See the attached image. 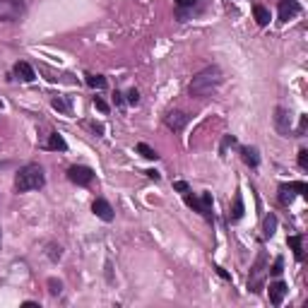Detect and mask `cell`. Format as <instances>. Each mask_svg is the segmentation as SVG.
<instances>
[{"mask_svg":"<svg viewBox=\"0 0 308 308\" xmlns=\"http://www.w3.org/2000/svg\"><path fill=\"white\" fill-rule=\"evenodd\" d=\"M219 84H222V70L212 65V68L200 70V73L193 77L191 84H188V94L195 97V99H205V97H209L212 91H217Z\"/></svg>","mask_w":308,"mask_h":308,"instance_id":"6da1fadb","label":"cell"},{"mask_svg":"<svg viewBox=\"0 0 308 308\" xmlns=\"http://www.w3.org/2000/svg\"><path fill=\"white\" fill-rule=\"evenodd\" d=\"M44 183H46V176H44V169L39 164L22 166L17 171V176H15V188H17V193L39 191V188H44Z\"/></svg>","mask_w":308,"mask_h":308,"instance_id":"7a4b0ae2","label":"cell"},{"mask_svg":"<svg viewBox=\"0 0 308 308\" xmlns=\"http://www.w3.org/2000/svg\"><path fill=\"white\" fill-rule=\"evenodd\" d=\"M267 267H270V260H267V253L260 251L258 258H255L253 267H251V274H248V289L253 294H260L265 289V277H267Z\"/></svg>","mask_w":308,"mask_h":308,"instance_id":"3957f363","label":"cell"},{"mask_svg":"<svg viewBox=\"0 0 308 308\" xmlns=\"http://www.w3.org/2000/svg\"><path fill=\"white\" fill-rule=\"evenodd\" d=\"M24 10V0H0V19L12 22L17 19Z\"/></svg>","mask_w":308,"mask_h":308,"instance_id":"277c9868","label":"cell"},{"mask_svg":"<svg viewBox=\"0 0 308 308\" xmlns=\"http://www.w3.org/2000/svg\"><path fill=\"white\" fill-rule=\"evenodd\" d=\"M188 205H191L193 209H198L202 217L212 219V195L209 193H202V195H188Z\"/></svg>","mask_w":308,"mask_h":308,"instance_id":"5b68a950","label":"cell"},{"mask_svg":"<svg viewBox=\"0 0 308 308\" xmlns=\"http://www.w3.org/2000/svg\"><path fill=\"white\" fill-rule=\"evenodd\" d=\"M296 193H301V195H308V186L306 183H284V186H280V202L282 205H291V200H294V195Z\"/></svg>","mask_w":308,"mask_h":308,"instance_id":"8992f818","label":"cell"},{"mask_svg":"<svg viewBox=\"0 0 308 308\" xmlns=\"http://www.w3.org/2000/svg\"><path fill=\"white\" fill-rule=\"evenodd\" d=\"M68 178L75 183V186H89L94 181V171L89 166H70L68 169Z\"/></svg>","mask_w":308,"mask_h":308,"instance_id":"52a82bcc","label":"cell"},{"mask_svg":"<svg viewBox=\"0 0 308 308\" xmlns=\"http://www.w3.org/2000/svg\"><path fill=\"white\" fill-rule=\"evenodd\" d=\"M274 128L280 130V135L289 137V133H291V118H289V111H287V109H277V111H274Z\"/></svg>","mask_w":308,"mask_h":308,"instance_id":"ba28073f","label":"cell"},{"mask_svg":"<svg viewBox=\"0 0 308 308\" xmlns=\"http://www.w3.org/2000/svg\"><path fill=\"white\" fill-rule=\"evenodd\" d=\"M299 3L296 0H282L280 3V22H289L291 17L299 15Z\"/></svg>","mask_w":308,"mask_h":308,"instance_id":"9c48e42d","label":"cell"},{"mask_svg":"<svg viewBox=\"0 0 308 308\" xmlns=\"http://www.w3.org/2000/svg\"><path fill=\"white\" fill-rule=\"evenodd\" d=\"M91 212L97 214L99 219H104V222H113V209H111V205L106 202L104 198L94 200V205H91Z\"/></svg>","mask_w":308,"mask_h":308,"instance_id":"30bf717a","label":"cell"},{"mask_svg":"<svg viewBox=\"0 0 308 308\" xmlns=\"http://www.w3.org/2000/svg\"><path fill=\"white\" fill-rule=\"evenodd\" d=\"M164 123H166V128H171V130H183L186 128V123H188V116L183 113V111H171L169 116L164 118Z\"/></svg>","mask_w":308,"mask_h":308,"instance_id":"8fae6325","label":"cell"},{"mask_svg":"<svg viewBox=\"0 0 308 308\" xmlns=\"http://www.w3.org/2000/svg\"><path fill=\"white\" fill-rule=\"evenodd\" d=\"M287 284L282 280L277 282H272L270 284V301H272V306H282V301H284V296H287Z\"/></svg>","mask_w":308,"mask_h":308,"instance_id":"7c38bea8","label":"cell"},{"mask_svg":"<svg viewBox=\"0 0 308 308\" xmlns=\"http://www.w3.org/2000/svg\"><path fill=\"white\" fill-rule=\"evenodd\" d=\"M15 75H17L22 82H34V77H37L34 68H32L29 63H24V60H19V63L15 65Z\"/></svg>","mask_w":308,"mask_h":308,"instance_id":"4fadbf2b","label":"cell"},{"mask_svg":"<svg viewBox=\"0 0 308 308\" xmlns=\"http://www.w3.org/2000/svg\"><path fill=\"white\" fill-rule=\"evenodd\" d=\"M46 147H48V149H53V152H65V149H68V142L63 140V135H58V133H51V137H48Z\"/></svg>","mask_w":308,"mask_h":308,"instance_id":"5bb4252c","label":"cell"},{"mask_svg":"<svg viewBox=\"0 0 308 308\" xmlns=\"http://www.w3.org/2000/svg\"><path fill=\"white\" fill-rule=\"evenodd\" d=\"M274 231H277V217H274V214H267V217L263 219V236L265 238H272Z\"/></svg>","mask_w":308,"mask_h":308,"instance_id":"9a60e30c","label":"cell"},{"mask_svg":"<svg viewBox=\"0 0 308 308\" xmlns=\"http://www.w3.org/2000/svg\"><path fill=\"white\" fill-rule=\"evenodd\" d=\"M253 15H255V22H258L260 27H267V24H270V10H267V8H263V5H255Z\"/></svg>","mask_w":308,"mask_h":308,"instance_id":"2e32d148","label":"cell"},{"mask_svg":"<svg viewBox=\"0 0 308 308\" xmlns=\"http://www.w3.org/2000/svg\"><path fill=\"white\" fill-rule=\"evenodd\" d=\"M241 154H243V162L248 164V166H258V164H260V157H258V149H255V147H243V149H241Z\"/></svg>","mask_w":308,"mask_h":308,"instance_id":"e0dca14e","label":"cell"},{"mask_svg":"<svg viewBox=\"0 0 308 308\" xmlns=\"http://www.w3.org/2000/svg\"><path fill=\"white\" fill-rule=\"evenodd\" d=\"M289 245L294 248L296 260H303V236H289Z\"/></svg>","mask_w":308,"mask_h":308,"instance_id":"ac0fdd59","label":"cell"},{"mask_svg":"<svg viewBox=\"0 0 308 308\" xmlns=\"http://www.w3.org/2000/svg\"><path fill=\"white\" fill-rule=\"evenodd\" d=\"M53 109L60 111V113H70V111H73V104H70L68 97H55V99H53Z\"/></svg>","mask_w":308,"mask_h":308,"instance_id":"d6986e66","label":"cell"},{"mask_svg":"<svg viewBox=\"0 0 308 308\" xmlns=\"http://www.w3.org/2000/svg\"><path fill=\"white\" fill-rule=\"evenodd\" d=\"M241 217H243V200H241V195H236L234 198V212L229 214V219H231V222H238Z\"/></svg>","mask_w":308,"mask_h":308,"instance_id":"ffe728a7","label":"cell"},{"mask_svg":"<svg viewBox=\"0 0 308 308\" xmlns=\"http://www.w3.org/2000/svg\"><path fill=\"white\" fill-rule=\"evenodd\" d=\"M137 152L142 154L145 159H149V162H157V159H159V154L154 152L149 145H145V142H140V145H137Z\"/></svg>","mask_w":308,"mask_h":308,"instance_id":"44dd1931","label":"cell"},{"mask_svg":"<svg viewBox=\"0 0 308 308\" xmlns=\"http://www.w3.org/2000/svg\"><path fill=\"white\" fill-rule=\"evenodd\" d=\"M87 84L94 87V89H104V87H106V80H104L101 75H87Z\"/></svg>","mask_w":308,"mask_h":308,"instance_id":"7402d4cb","label":"cell"},{"mask_svg":"<svg viewBox=\"0 0 308 308\" xmlns=\"http://www.w3.org/2000/svg\"><path fill=\"white\" fill-rule=\"evenodd\" d=\"M267 272H270L272 277H280L282 272H284V258H274V263H272V267H267Z\"/></svg>","mask_w":308,"mask_h":308,"instance_id":"603a6c76","label":"cell"},{"mask_svg":"<svg viewBox=\"0 0 308 308\" xmlns=\"http://www.w3.org/2000/svg\"><path fill=\"white\" fill-rule=\"evenodd\" d=\"M48 291H51V294H60V291H63V284H60V282H55V280H48Z\"/></svg>","mask_w":308,"mask_h":308,"instance_id":"cb8c5ba5","label":"cell"},{"mask_svg":"<svg viewBox=\"0 0 308 308\" xmlns=\"http://www.w3.org/2000/svg\"><path fill=\"white\" fill-rule=\"evenodd\" d=\"M299 166L301 169H308V149H301L299 152Z\"/></svg>","mask_w":308,"mask_h":308,"instance_id":"d4e9b609","label":"cell"},{"mask_svg":"<svg viewBox=\"0 0 308 308\" xmlns=\"http://www.w3.org/2000/svg\"><path fill=\"white\" fill-rule=\"evenodd\" d=\"M94 106H97L101 113H106V111H109V104H106L104 99H99V97H94Z\"/></svg>","mask_w":308,"mask_h":308,"instance_id":"484cf974","label":"cell"},{"mask_svg":"<svg viewBox=\"0 0 308 308\" xmlns=\"http://www.w3.org/2000/svg\"><path fill=\"white\" fill-rule=\"evenodd\" d=\"M137 101H140V91H137V89H130V91H128V104H133V106H135Z\"/></svg>","mask_w":308,"mask_h":308,"instance_id":"4316f807","label":"cell"},{"mask_svg":"<svg viewBox=\"0 0 308 308\" xmlns=\"http://www.w3.org/2000/svg\"><path fill=\"white\" fill-rule=\"evenodd\" d=\"M51 260H60V245H58V248H55V245H51Z\"/></svg>","mask_w":308,"mask_h":308,"instance_id":"83f0119b","label":"cell"},{"mask_svg":"<svg viewBox=\"0 0 308 308\" xmlns=\"http://www.w3.org/2000/svg\"><path fill=\"white\" fill-rule=\"evenodd\" d=\"M195 3H198V0H176V5H178V8H193Z\"/></svg>","mask_w":308,"mask_h":308,"instance_id":"f1b7e54d","label":"cell"},{"mask_svg":"<svg viewBox=\"0 0 308 308\" xmlns=\"http://www.w3.org/2000/svg\"><path fill=\"white\" fill-rule=\"evenodd\" d=\"M306 126H308V116H301V123H299V137L306 133Z\"/></svg>","mask_w":308,"mask_h":308,"instance_id":"f546056e","label":"cell"},{"mask_svg":"<svg viewBox=\"0 0 308 308\" xmlns=\"http://www.w3.org/2000/svg\"><path fill=\"white\" fill-rule=\"evenodd\" d=\"M173 188H176V191H181V193H191V191H188V183H183V181H176V183H173Z\"/></svg>","mask_w":308,"mask_h":308,"instance_id":"4dcf8cb0","label":"cell"},{"mask_svg":"<svg viewBox=\"0 0 308 308\" xmlns=\"http://www.w3.org/2000/svg\"><path fill=\"white\" fill-rule=\"evenodd\" d=\"M145 173L149 176V178H154V181H159V173H157V171H145Z\"/></svg>","mask_w":308,"mask_h":308,"instance_id":"1f68e13d","label":"cell"},{"mask_svg":"<svg viewBox=\"0 0 308 308\" xmlns=\"http://www.w3.org/2000/svg\"><path fill=\"white\" fill-rule=\"evenodd\" d=\"M0 243H3V236H0Z\"/></svg>","mask_w":308,"mask_h":308,"instance_id":"d6a6232c","label":"cell"}]
</instances>
